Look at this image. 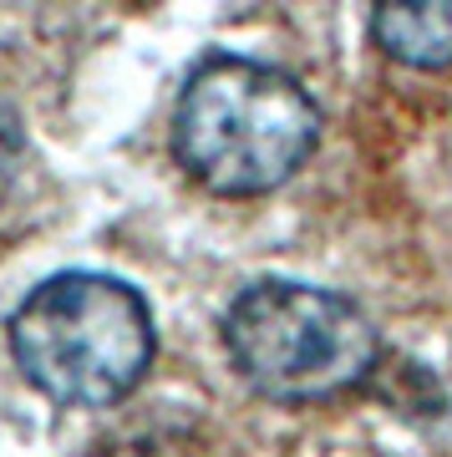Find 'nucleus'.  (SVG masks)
I'll return each instance as SVG.
<instances>
[{
  "instance_id": "obj_4",
  "label": "nucleus",
  "mask_w": 452,
  "mask_h": 457,
  "mask_svg": "<svg viewBox=\"0 0 452 457\" xmlns=\"http://www.w3.org/2000/svg\"><path fill=\"white\" fill-rule=\"evenodd\" d=\"M372 41L417 71L452 66V0H387L372 11Z\"/></svg>"
},
{
  "instance_id": "obj_2",
  "label": "nucleus",
  "mask_w": 452,
  "mask_h": 457,
  "mask_svg": "<svg viewBox=\"0 0 452 457\" xmlns=\"http://www.w3.org/2000/svg\"><path fill=\"white\" fill-rule=\"evenodd\" d=\"M158 351L147 300L128 279L66 270L41 279L11 315V356L56 407H113L143 386Z\"/></svg>"
},
{
  "instance_id": "obj_1",
  "label": "nucleus",
  "mask_w": 452,
  "mask_h": 457,
  "mask_svg": "<svg viewBox=\"0 0 452 457\" xmlns=\"http://www.w3.org/2000/svg\"><path fill=\"white\" fill-rule=\"evenodd\" d=\"M321 143V107L290 71L213 51L188 71L173 107L183 173L224 198L275 194Z\"/></svg>"
},
{
  "instance_id": "obj_3",
  "label": "nucleus",
  "mask_w": 452,
  "mask_h": 457,
  "mask_svg": "<svg viewBox=\"0 0 452 457\" xmlns=\"http://www.w3.org/2000/svg\"><path fill=\"white\" fill-rule=\"evenodd\" d=\"M224 351L264 402L306 407L361 386L381 336L351 295L306 279H255L224 311Z\"/></svg>"
}]
</instances>
